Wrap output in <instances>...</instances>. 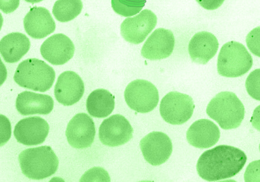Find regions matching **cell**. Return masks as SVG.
<instances>
[{"label":"cell","instance_id":"obj_15","mask_svg":"<svg viewBox=\"0 0 260 182\" xmlns=\"http://www.w3.org/2000/svg\"><path fill=\"white\" fill-rule=\"evenodd\" d=\"M84 91V83L80 76L76 72L66 71L58 78L54 94L60 104L72 106L80 101Z\"/></svg>","mask_w":260,"mask_h":182},{"label":"cell","instance_id":"obj_16","mask_svg":"<svg viewBox=\"0 0 260 182\" xmlns=\"http://www.w3.org/2000/svg\"><path fill=\"white\" fill-rule=\"evenodd\" d=\"M24 29L32 38L41 39L52 34L55 29V23L47 9L34 7L25 16Z\"/></svg>","mask_w":260,"mask_h":182},{"label":"cell","instance_id":"obj_4","mask_svg":"<svg viewBox=\"0 0 260 182\" xmlns=\"http://www.w3.org/2000/svg\"><path fill=\"white\" fill-rule=\"evenodd\" d=\"M55 78L53 68L43 60L32 58L18 65L14 80L20 87L39 92H46L52 87Z\"/></svg>","mask_w":260,"mask_h":182},{"label":"cell","instance_id":"obj_19","mask_svg":"<svg viewBox=\"0 0 260 182\" xmlns=\"http://www.w3.org/2000/svg\"><path fill=\"white\" fill-rule=\"evenodd\" d=\"M54 102L52 98L46 95L24 91L18 95L16 101V109L21 115L35 114L48 115L53 110Z\"/></svg>","mask_w":260,"mask_h":182},{"label":"cell","instance_id":"obj_3","mask_svg":"<svg viewBox=\"0 0 260 182\" xmlns=\"http://www.w3.org/2000/svg\"><path fill=\"white\" fill-rule=\"evenodd\" d=\"M22 173L27 178L42 179L55 173L59 160L50 146L26 149L18 156Z\"/></svg>","mask_w":260,"mask_h":182},{"label":"cell","instance_id":"obj_2","mask_svg":"<svg viewBox=\"0 0 260 182\" xmlns=\"http://www.w3.org/2000/svg\"><path fill=\"white\" fill-rule=\"evenodd\" d=\"M206 113L224 130L240 127L245 116L242 102L234 93L224 91L215 96L208 104Z\"/></svg>","mask_w":260,"mask_h":182},{"label":"cell","instance_id":"obj_12","mask_svg":"<svg viewBox=\"0 0 260 182\" xmlns=\"http://www.w3.org/2000/svg\"><path fill=\"white\" fill-rule=\"evenodd\" d=\"M49 130L50 127L45 119L32 116L20 120L16 125L14 135L18 143L35 146L44 143Z\"/></svg>","mask_w":260,"mask_h":182},{"label":"cell","instance_id":"obj_14","mask_svg":"<svg viewBox=\"0 0 260 182\" xmlns=\"http://www.w3.org/2000/svg\"><path fill=\"white\" fill-rule=\"evenodd\" d=\"M75 47L73 42L64 34L53 35L46 39L41 47L44 59L53 65L66 64L73 57Z\"/></svg>","mask_w":260,"mask_h":182},{"label":"cell","instance_id":"obj_22","mask_svg":"<svg viewBox=\"0 0 260 182\" xmlns=\"http://www.w3.org/2000/svg\"><path fill=\"white\" fill-rule=\"evenodd\" d=\"M81 0H57L53 8V15L58 21L67 22L77 17L82 11Z\"/></svg>","mask_w":260,"mask_h":182},{"label":"cell","instance_id":"obj_17","mask_svg":"<svg viewBox=\"0 0 260 182\" xmlns=\"http://www.w3.org/2000/svg\"><path fill=\"white\" fill-rule=\"evenodd\" d=\"M220 132L217 126L208 119L195 121L187 132V140L191 146L208 148L217 144Z\"/></svg>","mask_w":260,"mask_h":182},{"label":"cell","instance_id":"obj_18","mask_svg":"<svg viewBox=\"0 0 260 182\" xmlns=\"http://www.w3.org/2000/svg\"><path fill=\"white\" fill-rule=\"evenodd\" d=\"M219 45L214 35L208 32L197 33L189 42L190 57L195 64H208L217 53Z\"/></svg>","mask_w":260,"mask_h":182},{"label":"cell","instance_id":"obj_21","mask_svg":"<svg viewBox=\"0 0 260 182\" xmlns=\"http://www.w3.org/2000/svg\"><path fill=\"white\" fill-rule=\"evenodd\" d=\"M115 97L110 91L97 89L90 93L87 100V109L90 115L96 118H105L115 109Z\"/></svg>","mask_w":260,"mask_h":182},{"label":"cell","instance_id":"obj_20","mask_svg":"<svg viewBox=\"0 0 260 182\" xmlns=\"http://www.w3.org/2000/svg\"><path fill=\"white\" fill-rule=\"evenodd\" d=\"M30 46L29 39L24 34L12 33L1 40L0 52L6 62L15 64L28 52Z\"/></svg>","mask_w":260,"mask_h":182},{"label":"cell","instance_id":"obj_9","mask_svg":"<svg viewBox=\"0 0 260 182\" xmlns=\"http://www.w3.org/2000/svg\"><path fill=\"white\" fill-rule=\"evenodd\" d=\"M134 129L124 116L114 115L102 122L99 129V138L104 145L121 146L133 137Z\"/></svg>","mask_w":260,"mask_h":182},{"label":"cell","instance_id":"obj_10","mask_svg":"<svg viewBox=\"0 0 260 182\" xmlns=\"http://www.w3.org/2000/svg\"><path fill=\"white\" fill-rule=\"evenodd\" d=\"M140 147L146 162L154 166L166 163L173 151L171 139L160 132H153L146 135L141 139Z\"/></svg>","mask_w":260,"mask_h":182},{"label":"cell","instance_id":"obj_29","mask_svg":"<svg viewBox=\"0 0 260 182\" xmlns=\"http://www.w3.org/2000/svg\"><path fill=\"white\" fill-rule=\"evenodd\" d=\"M25 1L28 2V3L36 4L42 2L43 1V0H25Z\"/></svg>","mask_w":260,"mask_h":182},{"label":"cell","instance_id":"obj_27","mask_svg":"<svg viewBox=\"0 0 260 182\" xmlns=\"http://www.w3.org/2000/svg\"><path fill=\"white\" fill-rule=\"evenodd\" d=\"M20 0H1V10L4 13L14 12L18 8Z\"/></svg>","mask_w":260,"mask_h":182},{"label":"cell","instance_id":"obj_6","mask_svg":"<svg viewBox=\"0 0 260 182\" xmlns=\"http://www.w3.org/2000/svg\"><path fill=\"white\" fill-rule=\"evenodd\" d=\"M124 98L130 109L141 113L154 110L159 99L156 87L144 79H136L129 83L125 90Z\"/></svg>","mask_w":260,"mask_h":182},{"label":"cell","instance_id":"obj_8","mask_svg":"<svg viewBox=\"0 0 260 182\" xmlns=\"http://www.w3.org/2000/svg\"><path fill=\"white\" fill-rule=\"evenodd\" d=\"M157 18L152 11L145 9L134 17L126 18L120 26V33L125 41L138 44L143 43L156 26Z\"/></svg>","mask_w":260,"mask_h":182},{"label":"cell","instance_id":"obj_28","mask_svg":"<svg viewBox=\"0 0 260 182\" xmlns=\"http://www.w3.org/2000/svg\"><path fill=\"white\" fill-rule=\"evenodd\" d=\"M197 3L207 10H215L224 3L225 0H196Z\"/></svg>","mask_w":260,"mask_h":182},{"label":"cell","instance_id":"obj_23","mask_svg":"<svg viewBox=\"0 0 260 182\" xmlns=\"http://www.w3.org/2000/svg\"><path fill=\"white\" fill-rule=\"evenodd\" d=\"M146 2V0H111V6L118 15L129 17L140 13Z\"/></svg>","mask_w":260,"mask_h":182},{"label":"cell","instance_id":"obj_1","mask_svg":"<svg viewBox=\"0 0 260 182\" xmlns=\"http://www.w3.org/2000/svg\"><path fill=\"white\" fill-rule=\"evenodd\" d=\"M247 158L236 147L219 145L204 151L199 159L197 170L202 178L208 181L231 178L242 170Z\"/></svg>","mask_w":260,"mask_h":182},{"label":"cell","instance_id":"obj_26","mask_svg":"<svg viewBox=\"0 0 260 182\" xmlns=\"http://www.w3.org/2000/svg\"><path fill=\"white\" fill-rule=\"evenodd\" d=\"M259 27L254 29L247 37V44L248 48L252 53L257 56L259 55Z\"/></svg>","mask_w":260,"mask_h":182},{"label":"cell","instance_id":"obj_25","mask_svg":"<svg viewBox=\"0 0 260 182\" xmlns=\"http://www.w3.org/2000/svg\"><path fill=\"white\" fill-rule=\"evenodd\" d=\"M110 181V178L106 170L96 167L88 170L83 175L80 179V181Z\"/></svg>","mask_w":260,"mask_h":182},{"label":"cell","instance_id":"obj_13","mask_svg":"<svg viewBox=\"0 0 260 182\" xmlns=\"http://www.w3.org/2000/svg\"><path fill=\"white\" fill-rule=\"evenodd\" d=\"M175 39L169 29L158 28L146 40L141 50V55L150 60H161L169 57L173 52Z\"/></svg>","mask_w":260,"mask_h":182},{"label":"cell","instance_id":"obj_11","mask_svg":"<svg viewBox=\"0 0 260 182\" xmlns=\"http://www.w3.org/2000/svg\"><path fill=\"white\" fill-rule=\"evenodd\" d=\"M95 135L96 129L93 120L86 113L77 114L67 126V141L73 148H88L93 143Z\"/></svg>","mask_w":260,"mask_h":182},{"label":"cell","instance_id":"obj_7","mask_svg":"<svg viewBox=\"0 0 260 182\" xmlns=\"http://www.w3.org/2000/svg\"><path fill=\"white\" fill-rule=\"evenodd\" d=\"M194 109V101L190 96L173 91L162 98L159 111L166 122L180 125L191 118Z\"/></svg>","mask_w":260,"mask_h":182},{"label":"cell","instance_id":"obj_24","mask_svg":"<svg viewBox=\"0 0 260 182\" xmlns=\"http://www.w3.org/2000/svg\"><path fill=\"white\" fill-rule=\"evenodd\" d=\"M259 69L251 72L246 81V88L253 99L259 100Z\"/></svg>","mask_w":260,"mask_h":182},{"label":"cell","instance_id":"obj_5","mask_svg":"<svg viewBox=\"0 0 260 182\" xmlns=\"http://www.w3.org/2000/svg\"><path fill=\"white\" fill-rule=\"evenodd\" d=\"M253 59L243 44L236 41L224 44L217 59V71L220 76L238 78L251 69Z\"/></svg>","mask_w":260,"mask_h":182}]
</instances>
